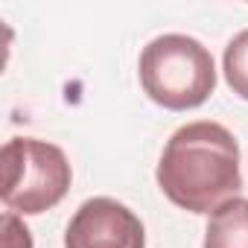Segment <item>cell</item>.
Segmentation results:
<instances>
[{
    "instance_id": "cell-1",
    "label": "cell",
    "mask_w": 248,
    "mask_h": 248,
    "mask_svg": "<svg viewBox=\"0 0 248 248\" xmlns=\"http://www.w3.org/2000/svg\"><path fill=\"white\" fill-rule=\"evenodd\" d=\"M164 196L190 213H213L242 190L239 146L213 120L181 126L164 146L158 164Z\"/></svg>"
},
{
    "instance_id": "cell-2",
    "label": "cell",
    "mask_w": 248,
    "mask_h": 248,
    "mask_svg": "<svg viewBox=\"0 0 248 248\" xmlns=\"http://www.w3.org/2000/svg\"><path fill=\"white\" fill-rule=\"evenodd\" d=\"M140 85L155 105L170 111H190L204 105L213 93L216 64L202 41L167 32L143 47Z\"/></svg>"
},
{
    "instance_id": "cell-3",
    "label": "cell",
    "mask_w": 248,
    "mask_h": 248,
    "mask_svg": "<svg viewBox=\"0 0 248 248\" xmlns=\"http://www.w3.org/2000/svg\"><path fill=\"white\" fill-rule=\"evenodd\" d=\"M3 167V204L9 213L38 216L56 207L73 181L67 155L38 138H12L0 152Z\"/></svg>"
},
{
    "instance_id": "cell-4",
    "label": "cell",
    "mask_w": 248,
    "mask_h": 248,
    "mask_svg": "<svg viewBox=\"0 0 248 248\" xmlns=\"http://www.w3.org/2000/svg\"><path fill=\"white\" fill-rule=\"evenodd\" d=\"M64 248H146V231L138 213L123 202L96 196L73 213Z\"/></svg>"
},
{
    "instance_id": "cell-5",
    "label": "cell",
    "mask_w": 248,
    "mask_h": 248,
    "mask_svg": "<svg viewBox=\"0 0 248 248\" xmlns=\"http://www.w3.org/2000/svg\"><path fill=\"white\" fill-rule=\"evenodd\" d=\"M204 248H248V199H231L210 213Z\"/></svg>"
},
{
    "instance_id": "cell-6",
    "label": "cell",
    "mask_w": 248,
    "mask_h": 248,
    "mask_svg": "<svg viewBox=\"0 0 248 248\" xmlns=\"http://www.w3.org/2000/svg\"><path fill=\"white\" fill-rule=\"evenodd\" d=\"M222 70H225V82L228 88L248 99V30H242L239 35H233L225 47L222 56Z\"/></svg>"
},
{
    "instance_id": "cell-7",
    "label": "cell",
    "mask_w": 248,
    "mask_h": 248,
    "mask_svg": "<svg viewBox=\"0 0 248 248\" xmlns=\"http://www.w3.org/2000/svg\"><path fill=\"white\" fill-rule=\"evenodd\" d=\"M3 231H6L3 248H32L30 228L18 219V213H6V216H3Z\"/></svg>"
}]
</instances>
